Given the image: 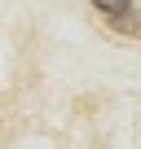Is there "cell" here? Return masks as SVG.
<instances>
[{
  "instance_id": "7a4b0ae2",
  "label": "cell",
  "mask_w": 141,
  "mask_h": 149,
  "mask_svg": "<svg viewBox=\"0 0 141 149\" xmlns=\"http://www.w3.org/2000/svg\"><path fill=\"white\" fill-rule=\"evenodd\" d=\"M115 26H119L123 35H132V40H141V13H137V9H132V13H123V18H119Z\"/></svg>"
},
{
  "instance_id": "6da1fadb",
  "label": "cell",
  "mask_w": 141,
  "mask_h": 149,
  "mask_svg": "<svg viewBox=\"0 0 141 149\" xmlns=\"http://www.w3.org/2000/svg\"><path fill=\"white\" fill-rule=\"evenodd\" d=\"M93 5L106 13V22H119L123 13H132V0H93Z\"/></svg>"
}]
</instances>
